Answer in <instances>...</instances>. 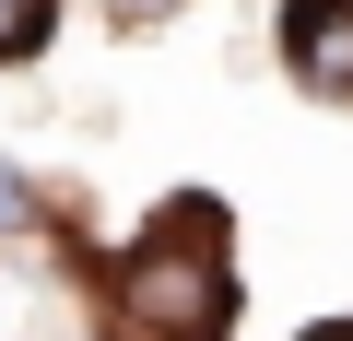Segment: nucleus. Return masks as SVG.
<instances>
[{
  "mask_svg": "<svg viewBox=\"0 0 353 341\" xmlns=\"http://www.w3.org/2000/svg\"><path fill=\"white\" fill-rule=\"evenodd\" d=\"M118 329L130 341H224L236 329V271H224V212L176 200L130 236L118 259Z\"/></svg>",
  "mask_w": 353,
  "mask_h": 341,
  "instance_id": "nucleus-1",
  "label": "nucleus"
},
{
  "mask_svg": "<svg viewBox=\"0 0 353 341\" xmlns=\"http://www.w3.org/2000/svg\"><path fill=\"white\" fill-rule=\"evenodd\" d=\"M283 71L318 106H353V0H283Z\"/></svg>",
  "mask_w": 353,
  "mask_h": 341,
  "instance_id": "nucleus-2",
  "label": "nucleus"
},
{
  "mask_svg": "<svg viewBox=\"0 0 353 341\" xmlns=\"http://www.w3.org/2000/svg\"><path fill=\"white\" fill-rule=\"evenodd\" d=\"M48 24H59V0H0V59H36Z\"/></svg>",
  "mask_w": 353,
  "mask_h": 341,
  "instance_id": "nucleus-3",
  "label": "nucleus"
},
{
  "mask_svg": "<svg viewBox=\"0 0 353 341\" xmlns=\"http://www.w3.org/2000/svg\"><path fill=\"white\" fill-rule=\"evenodd\" d=\"M36 224H48L36 177H24V165H0V236H36Z\"/></svg>",
  "mask_w": 353,
  "mask_h": 341,
  "instance_id": "nucleus-4",
  "label": "nucleus"
},
{
  "mask_svg": "<svg viewBox=\"0 0 353 341\" xmlns=\"http://www.w3.org/2000/svg\"><path fill=\"white\" fill-rule=\"evenodd\" d=\"M294 341H353V318H318V329H294Z\"/></svg>",
  "mask_w": 353,
  "mask_h": 341,
  "instance_id": "nucleus-5",
  "label": "nucleus"
}]
</instances>
